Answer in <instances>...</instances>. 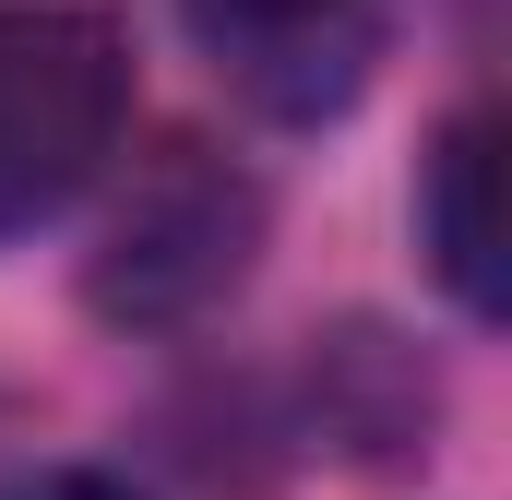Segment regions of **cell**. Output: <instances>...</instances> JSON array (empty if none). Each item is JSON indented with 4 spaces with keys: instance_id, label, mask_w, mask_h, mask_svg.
<instances>
[{
    "instance_id": "obj_1",
    "label": "cell",
    "mask_w": 512,
    "mask_h": 500,
    "mask_svg": "<svg viewBox=\"0 0 512 500\" xmlns=\"http://www.w3.org/2000/svg\"><path fill=\"white\" fill-rule=\"evenodd\" d=\"M131 131V48L108 12L0 0V239L72 215Z\"/></svg>"
},
{
    "instance_id": "obj_2",
    "label": "cell",
    "mask_w": 512,
    "mask_h": 500,
    "mask_svg": "<svg viewBox=\"0 0 512 500\" xmlns=\"http://www.w3.org/2000/svg\"><path fill=\"white\" fill-rule=\"evenodd\" d=\"M251 262H262V179L179 131V143H155L131 167L120 215H108L96 262H84V298L120 334H179V322L227 310L251 286Z\"/></svg>"
},
{
    "instance_id": "obj_3",
    "label": "cell",
    "mask_w": 512,
    "mask_h": 500,
    "mask_svg": "<svg viewBox=\"0 0 512 500\" xmlns=\"http://www.w3.org/2000/svg\"><path fill=\"white\" fill-rule=\"evenodd\" d=\"M179 24L215 60V84L286 131L346 120L393 48V0H179Z\"/></svg>"
},
{
    "instance_id": "obj_4",
    "label": "cell",
    "mask_w": 512,
    "mask_h": 500,
    "mask_svg": "<svg viewBox=\"0 0 512 500\" xmlns=\"http://www.w3.org/2000/svg\"><path fill=\"white\" fill-rule=\"evenodd\" d=\"M417 250L477 322H501V120L489 108H453L441 143H429V167H417Z\"/></svg>"
},
{
    "instance_id": "obj_5",
    "label": "cell",
    "mask_w": 512,
    "mask_h": 500,
    "mask_svg": "<svg viewBox=\"0 0 512 500\" xmlns=\"http://www.w3.org/2000/svg\"><path fill=\"white\" fill-rule=\"evenodd\" d=\"M429 417H441V381L417 370L393 334H370V322H346V334L310 358V429H322L334 453L405 465V453H429Z\"/></svg>"
},
{
    "instance_id": "obj_6",
    "label": "cell",
    "mask_w": 512,
    "mask_h": 500,
    "mask_svg": "<svg viewBox=\"0 0 512 500\" xmlns=\"http://www.w3.org/2000/svg\"><path fill=\"white\" fill-rule=\"evenodd\" d=\"M0 500H131V489L96 477V465H48V477H24V489H0Z\"/></svg>"
}]
</instances>
